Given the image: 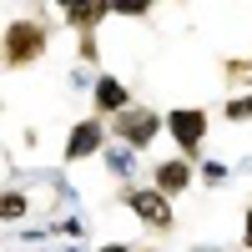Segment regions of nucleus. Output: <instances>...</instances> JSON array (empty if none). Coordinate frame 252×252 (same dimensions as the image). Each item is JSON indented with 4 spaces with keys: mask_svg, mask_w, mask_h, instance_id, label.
I'll return each mask as SVG.
<instances>
[{
    "mask_svg": "<svg viewBox=\"0 0 252 252\" xmlns=\"http://www.w3.org/2000/svg\"><path fill=\"white\" fill-rule=\"evenodd\" d=\"M207 187H222L227 177H232V166H227V161H202V172H197Z\"/></svg>",
    "mask_w": 252,
    "mask_h": 252,
    "instance_id": "12",
    "label": "nucleus"
},
{
    "mask_svg": "<svg viewBox=\"0 0 252 252\" xmlns=\"http://www.w3.org/2000/svg\"><path fill=\"white\" fill-rule=\"evenodd\" d=\"M61 15H66V26H71L76 35H96V26L111 15V5H106V0H76V5L61 10Z\"/></svg>",
    "mask_w": 252,
    "mask_h": 252,
    "instance_id": "8",
    "label": "nucleus"
},
{
    "mask_svg": "<svg viewBox=\"0 0 252 252\" xmlns=\"http://www.w3.org/2000/svg\"><path fill=\"white\" fill-rule=\"evenodd\" d=\"M46 56H51V26L46 20H35V15L5 20V31H0V66L5 71H26Z\"/></svg>",
    "mask_w": 252,
    "mask_h": 252,
    "instance_id": "1",
    "label": "nucleus"
},
{
    "mask_svg": "<svg viewBox=\"0 0 252 252\" xmlns=\"http://www.w3.org/2000/svg\"><path fill=\"white\" fill-rule=\"evenodd\" d=\"M111 141V126H106V116H81V121H71V131H66V146H61V161L66 166H81V161H91V157H101V146Z\"/></svg>",
    "mask_w": 252,
    "mask_h": 252,
    "instance_id": "5",
    "label": "nucleus"
},
{
    "mask_svg": "<svg viewBox=\"0 0 252 252\" xmlns=\"http://www.w3.org/2000/svg\"><path fill=\"white\" fill-rule=\"evenodd\" d=\"M51 5H56V10H71V5H76V0H51Z\"/></svg>",
    "mask_w": 252,
    "mask_h": 252,
    "instance_id": "18",
    "label": "nucleus"
},
{
    "mask_svg": "<svg viewBox=\"0 0 252 252\" xmlns=\"http://www.w3.org/2000/svg\"><path fill=\"white\" fill-rule=\"evenodd\" d=\"M76 56L86 61V66H101V46H96V35H76Z\"/></svg>",
    "mask_w": 252,
    "mask_h": 252,
    "instance_id": "13",
    "label": "nucleus"
},
{
    "mask_svg": "<svg viewBox=\"0 0 252 252\" xmlns=\"http://www.w3.org/2000/svg\"><path fill=\"white\" fill-rule=\"evenodd\" d=\"M222 116H227V121H247V106H242V96H232V101H227V106H222Z\"/></svg>",
    "mask_w": 252,
    "mask_h": 252,
    "instance_id": "14",
    "label": "nucleus"
},
{
    "mask_svg": "<svg viewBox=\"0 0 252 252\" xmlns=\"http://www.w3.org/2000/svg\"><path fill=\"white\" fill-rule=\"evenodd\" d=\"M66 252H86V247H66Z\"/></svg>",
    "mask_w": 252,
    "mask_h": 252,
    "instance_id": "19",
    "label": "nucleus"
},
{
    "mask_svg": "<svg viewBox=\"0 0 252 252\" xmlns=\"http://www.w3.org/2000/svg\"><path fill=\"white\" fill-rule=\"evenodd\" d=\"M96 252H136V247H131V242H101Z\"/></svg>",
    "mask_w": 252,
    "mask_h": 252,
    "instance_id": "16",
    "label": "nucleus"
},
{
    "mask_svg": "<svg viewBox=\"0 0 252 252\" xmlns=\"http://www.w3.org/2000/svg\"><path fill=\"white\" fill-rule=\"evenodd\" d=\"M242 252H252V202H247V212H242Z\"/></svg>",
    "mask_w": 252,
    "mask_h": 252,
    "instance_id": "15",
    "label": "nucleus"
},
{
    "mask_svg": "<svg viewBox=\"0 0 252 252\" xmlns=\"http://www.w3.org/2000/svg\"><path fill=\"white\" fill-rule=\"evenodd\" d=\"M192 182H197V166L187 161V157H161V161H152V187H157V192H166L172 202H177Z\"/></svg>",
    "mask_w": 252,
    "mask_h": 252,
    "instance_id": "7",
    "label": "nucleus"
},
{
    "mask_svg": "<svg viewBox=\"0 0 252 252\" xmlns=\"http://www.w3.org/2000/svg\"><path fill=\"white\" fill-rule=\"evenodd\" d=\"M242 106H247V121H252V86H247V96H242Z\"/></svg>",
    "mask_w": 252,
    "mask_h": 252,
    "instance_id": "17",
    "label": "nucleus"
},
{
    "mask_svg": "<svg viewBox=\"0 0 252 252\" xmlns=\"http://www.w3.org/2000/svg\"><path fill=\"white\" fill-rule=\"evenodd\" d=\"M177 5H182V0H177Z\"/></svg>",
    "mask_w": 252,
    "mask_h": 252,
    "instance_id": "20",
    "label": "nucleus"
},
{
    "mask_svg": "<svg viewBox=\"0 0 252 252\" xmlns=\"http://www.w3.org/2000/svg\"><path fill=\"white\" fill-rule=\"evenodd\" d=\"M106 126H111V141H126L131 152H146V146L161 136V111L136 106V101H131V106H126V111H116Z\"/></svg>",
    "mask_w": 252,
    "mask_h": 252,
    "instance_id": "4",
    "label": "nucleus"
},
{
    "mask_svg": "<svg viewBox=\"0 0 252 252\" xmlns=\"http://www.w3.org/2000/svg\"><path fill=\"white\" fill-rule=\"evenodd\" d=\"M131 106V86H126L121 76H111V71H96L91 76V111L96 116H116V111H126Z\"/></svg>",
    "mask_w": 252,
    "mask_h": 252,
    "instance_id": "6",
    "label": "nucleus"
},
{
    "mask_svg": "<svg viewBox=\"0 0 252 252\" xmlns=\"http://www.w3.org/2000/svg\"><path fill=\"white\" fill-rule=\"evenodd\" d=\"M161 131L177 141V157L197 161L207 146V131H212V116H207V106H172L161 116Z\"/></svg>",
    "mask_w": 252,
    "mask_h": 252,
    "instance_id": "2",
    "label": "nucleus"
},
{
    "mask_svg": "<svg viewBox=\"0 0 252 252\" xmlns=\"http://www.w3.org/2000/svg\"><path fill=\"white\" fill-rule=\"evenodd\" d=\"M116 202H121L136 222H146L152 232H172V227H177L172 197H166V192H157V187H131V182H121V197H116Z\"/></svg>",
    "mask_w": 252,
    "mask_h": 252,
    "instance_id": "3",
    "label": "nucleus"
},
{
    "mask_svg": "<svg viewBox=\"0 0 252 252\" xmlns=\"http://www.w3.org/2000/svg\"><path fill=\"white\" fill-rule=\"evenodd\" d=\"M106 5H111V15H126V20H146V15H152V10L161 5V0H106Z\"/></svg>",
    "mask_w": 252,
    "mask_h": 252,
    "instance_id": "11",
    "label": "nucleus"
},
{
    "mask_svg": "<svg viewBox=\"0 0 252 252\" xmlns=\"http://www.w3.org/2000/svg\"><path fill=\"white\" fill-rule=\"evenodd\" d=\"M101 161H106V172L116 182H131V172H136V152L126 141H106V146H101Z\"/></svg>",
    "mask_w": 252,
    "mask_h": 252,
    "instance_id": "9",
    "label": "nucleus"
},
{
    "mask_svg": "<svg viewBox=\"0 0 252 252\" xmlns=\"http://www.w3.org/2000/svg\"><path fill=\"white\" fill-rule=\"evenodd\" d=\"M31 192H20V187H0V222H26L31 217Z\"/></svg>",
    "mask_w": 252,
    "mask_h": 252,
    "instance_id": "10",
    "label": "nucleus"
}]
</instances>
